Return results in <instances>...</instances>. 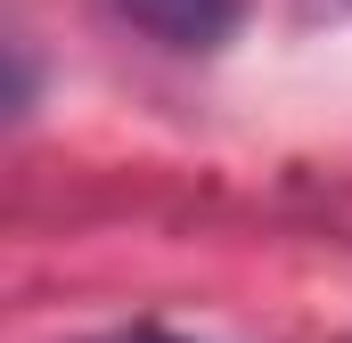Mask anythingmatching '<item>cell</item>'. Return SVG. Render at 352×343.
<instances>
[{
  "mask_svg": "<svg viewBox=\"0 0 352 343\" xmlns=\"http://www.w3.org/2000/svg\"><path fill=\"white\" fill-rule=\"evenodd\" d=\"M115 343H188V335H164V327H140V335H115Z\"/></svg>",
  "mask_w": 352,
  "mask_h": 343,
  "instance_id": "obj_2",
  "label": "cell"
},
{
  "mask_svg": "<svg viewBox=\"0 0 352 343\" xmlns=\"http://www.w3.org/2000/svg\"><path fill=\"white\" fill-rule=\"evenodd\" d=\"M148 41H164L180 58H205V49H221V41H238V25H246V8L254 0H115Z\"/></svg>",
  "mask_w": 352,
  "mask_h": 343,
  "instance_id": "obj_1",
  "label": "cell"
}]
</instances>
